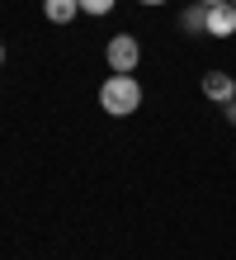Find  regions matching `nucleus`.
<instances>
[{
    "mask_svg": "<svg viewBox=\"0 0 236 260\" xmlns=\"http://www.w3.org/2000/svg\"><path fill=\"white\" fill-rule=\"evenodd\" d=\"M137 5H151L156 10V5H170V0H137Z\"/></svg>",
    "mask_w": 236,
    "mask_h": 260,
    "instance_id": "1a4fd4ad",
    "label": "nucleus"
},
{
    "mask_svg": "<svg viewBox=\"0 0 236 260\" xmlns=\"http://www.w3.org/2000/svg\"><path fill=\"white\" fill-rule=\"evenodd\" d=\"M99 109L109 118H128L142 109V85H137V76H109V81L99 85Z\"/></svg>",
    "mask_w": 236,
    "mask_h": 260,
    "instance_id": "f257e3e1",
    "label": "nucleus"
},
{
    "mask_svg": "<svg viewBox=\"0 0 236 260\" xmlns=\"http://www.w3.org/2000/svg\"><path fill=\"white\" fill-rule=\"evenodd\" d=\"M208 34L213 38H231L236 34V5H208Z\"/></svg>",
    "mask_w": 236,
    "mask_h": 260,
    "instance_id": "20e7f679",
    "label": "nucleus"
},
{
    "mask_svg": "<svg viewBox=\"0 0 236 260\" xmlns=\"http://www.w3.org/2000/svg\"><path fill=\"white\" fill-rule=\"evenodd\" d=\"M222 114H227V123L236 128V100H227V104H222Z\"/></svg>",
    "mask_w": 236,
    "mask_h": 260,
    "instance_id": "6e6552de",
    "label": "nucleus"
},
{
    "mask_svg": "<svg viewBox=\"0 0 236 260\" xmlns=\"http://www.w3.org/2000/svg\"><path fill=\"white\" fill-rule=\"evenodd\" d=\"M0 67H5V43H0Z\"/></svg>",
    "mask_w": 236,
    "mask_h": 260,
    "instance_id": "9d476101",
    "label": "nucleus"
},
{
    "mask_svg": "<svg viewBox=\"0 0 236 260\" xmlns=\"http://www.w3.org/2000/svg\"><path fill=\"white\" fill-rule=\"evenodd\" d=\"M43 14H47V24H71L81 14V0H43Z\"/></svg>",
    "mask_w": 236,
    "mask_h": 260,
    "instance_id": "423d86ee",
    "label": "nucleus"
},
{
    "mask_svg": "<svg viewBox=\"0 0 236 260\" xmlns=\"http://www.w3.org/2000/svg\"><path fill=\"white\" fill-rule=\"evenodd\" d=\"M203 95H208L213 104L236 100V76H227V71H208V76H203Z\"/></svg>",
    "mask_w": 236,
    "mask_h": 260,
    "instance_id": "7ed1b4c3",
    "label": "nucleus"
},
{
    "mask_svg": "<svg viewBox=\"0 0 236 260\" xmlns=\"http://www.w3.org/2000/svg\"><path fill=\"white\" fill-rule=\"evenodd\" d=\"M180 28L189 38H198V34H208V5H203V0H194V5H189L184 14H180Z\"/></svg>",
    "mask_w": 236,
    "mask_h": 260,
    "instance_id": "39448f33",
    "label": "nucleus"
},
{
    "mask_svg": "<svg viewBox=\"0 0 236 260\" xmlns=\"http://www.w3.org/2000/svg\"><path fill=\"white\" fill-rule=\"evenodd\" d=\"M231 5H236V0H231Z\"/></svg>",
    "mask_w": 236,
    "mask_h": 260,
    "instance_id": "f8f14e48",
    "label": "nucleus"
},
{
    "mask_svg": "<svg viewBox=\"0 0 236 260\" xmlns=\"http://www.w3.org/2000/svg\"><path fill=\"white\" fill-rule=\"evenodd\" d=\"M203 5H227V0H203Z\"/></svg>",
    "mask_w": 236,
    "mask_h": 260,
    "instance_id": "9b49d317",
    "label": "nucleus"
},
{
    "mask_svg": "<svg viewBox=\"0 0 236 260\" xmlns=\"http://www.w3.org/2000/svg\"><path fill=\"white\" fill-rule=\"evenodd\" d=\"M114 5L118 0H81V14H94V19H99V14H109Z\"/></svg>",
    "mask_w": 236,
    "mask_h": 260,
    "instance_id": "0eeeda50",
    "label": "nucleus"
},
{
    "mask_svg": "<svg viewBox=\"0 0 236 260\" xmlns=\"http://www.w3.org/2000/svg\"><path fill=\"white\" fill-rule=\"evenodd\" d=\"M104 62H109V71H118V76H137L142 43L132 34H114V38H109V48H104Z\"/></svg>",
    "mask_w": 236,
    "mask_h": 260,
    "instance_id": "f03ea898",
    "label": "nucleus"
}]
</instances>
